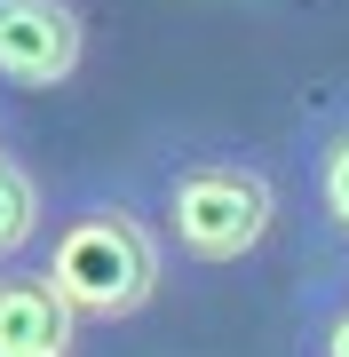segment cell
Here are the masks:
<instances>
[{"label": "cell", "mask_w": 349, "mask_h": 357, "mask_svg": "<svg viewBox=\"0 0 349 357\" xmlns=\"http://www.w3.org/2000/svg\"><path fill=\"white\" fill-rule=\"evenodd\" d=\"M72 333H79V318L40 270L0 278V357H72Z\"/></svg>", "instance_id": "cell-4"}, {"label": "cell", "mask_w": 349, "mask_h": 357, "mask_svg": "<svg viewBox=\"0 0 349 357\" xmlns=\"http://www.w3.org/2000/svg\"><path fill=\"white\" fill-rule=\"evenodd\" d=\"M159 230L135 215V206H79L72 222L48 230V246H40V278L64 294L72 318H95V326H119L135 318L143 302L159 294Z\"/></svg>", "instance_id": "cell-1"}, {"label": "cell", "mask_w": 349, "mask_h": 357, "mask_svg": "<svg viewBox=\"0 0 349 357\" xmlns=\"http://www.w3.org/2000/svg\"><path fill=\"white\" fill-rule=\"evenodd\" d=\"M32 230H40V183L16 151H0V262L16 246H32Z\"/></svg>", "instance_id": "cell-6"}, {"label": "cell", "mask_w": 349, "mask_h": 357, "mask_svg": "<svg viewBox=\"0 0 349 357\" xmlns=\"http://www.w3.org/2000/svg\"><path fill=\"white\" fill-rule=\"evenodd\" d=\"M310 191H318V215L349 238V119H334V128L318 135V151H310Z\"/></svg>", "instance_id": "cell-5"}, {"label": "cell", "mask_w": 349, "mask_h": 357, "mask_svg": "<svg viewBox=\"0 0 349 357\" xmlns=\"http://www.w3.org/2000/svg\"><path fill=\"white\" fill-rule=\"evenodd\" d=\"M88 56L79 0H0V88H64Z\"/></svg>", "instance_id": "cell-3"}, {"label": "cell", "mask_w": 349, "mask_h": 357, "mask_svg": "<svg viewBox=\"0 0 349 357\" xmlns=\"http://www.w3.org/2000/svg\"><path fill=\"white\" fill-rule=\"evenodd\" d=\"M278 222V175L238 151H199L159 175V230L191 262H238Z\"/></svg>", "instance_id": "cell-2"}, {"label": "cell", "mask_w": 349, "mask_h": 357, "mask_svg": "<svg viewBox=\"0 0 349 357\" xmlns=\"http://www.w3.org/2000/svg\"><path fill=\"white\" fill-rule=\"evenodd\" d=\"M318 357H349V302H341L334 318L318 326Z\"/></svg>", "instance_id": "cell-7"}]
</instances>
